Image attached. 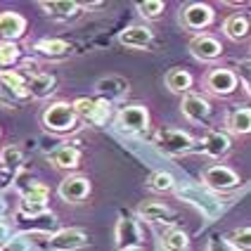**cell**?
I'll return each instance as SVG.
<instances>
[{
    "label": "cell",
    "mask_w": 251,
    "mask_h": 251,
    "mask_svg": "<svg viewBox=\"0 0 251 251\" xmlns=\"http://www.w3.org/2000/svg\"><path fill=\"white\" fill-rule=\"evenodd\" d=\"M176 195L178 199L187 201L190 206H195L206 221H218L223 213V201L213 192H209L204 185H180L176 187Z\"/></svg>",
    "instance_id": "1"
},
{
    "label": "cell",
    "mask_w": 251,
    "mask_h": 251,
    "mask_svg": "<svg viewBox=\"0 0 251 251\" xmlns=\"http://www.w3.org/2000/svg\"><path fill=\"white\" fill-rule=\"evenodd\" d=\"M41 124L48 133L64 135V133H74L78 128V116L69 102H52L43 109Z\"/></svg>",
    "instance_id": "2"
},
{
    "label": "cell",
    "mask_w": 251,
    "mask_h": 251,
    "mask_svg": "<svg viewBox=\"0 0 251 251\" xmlns=\"http://www.w3.org/2000/svg\"><path fill=\"white\" fill-rule=\"evenodd\" d=\"M154 147L164 156H185V154L195 152L197 140L178 128H159L154 133Z\"/></svg>",
    "instance_id": "3"
},
{
    "label": "cell",
    "mask_w": 251,
    "mask_h": 251,
    "mask_svg": "<svg viewBox=\"0 0 251 251\" xmlns=\"http://www.w3.org/2000/svg\"><path fill=\"white\" fill-rule=\"evenodd\" d=\"M48 201H50V190L43 182H28L22 190V201L19 209L14 213V218H31L38 216L43 211H48Z\"/></svg>",
    "instance_id": "4"
},
{
    "label": "cell",
    "mask_w": 251,
    "mask_h": 251,
    "mask_svg": "<svg viewBox=\"0 0 251 251\" xmlns=\"http://www.w3.org/2000/svg\"><path fill=\"white\" fill-rule=\"evenodd\" d=\"M116 128L126 135H138L150 128V112L145 104H126L116 114Z\"/></svg>",
    "instance_id": "5"
},
{
    "label": "cell",
    "mask_w": 251,
    "mask_h": 251,
    "mask_svg": "<svg viewBox=\"0 0 251 251\" xmlns=\"http://www.w3.org/2000/svg\"><path fill=\"white\" fill-rule=\"evenodd\" d=\"M239 176L232 171L230 166H223V164H213V166L204 168L201 171V185L209 190V192H230L239 187Z\"/></svg>",
    "instance_id": "6"
},
{
    "label": "cell",
    "mask_w": 251,
    "mask_h": 251,
    "mask_svg": "<svg viewBox=\"0 0 251 251\" xmlns=\"http://www.w3.org/2000/svg\"><path fill=\"white\" fill-rule=\"evenodd\" d=\"M213 7L206 2H187L180 7V24L185 31H204L213 24Z\"/></svg>",
    "instance_id": "7"
},
{
    "label": "cell",
    "mask_w": 251,
    "mask_h": 251,
    "mask_svg": "<svg viewBox=\"0 0 251 251\" xmlns=\"http://www.w3.org/2000/svg\"><path fill=\"white\" fill-rule=\"evenodd\" d=\"M239 85V76L232 69H211L204 78V88L216 98H230Z\"/></svg>",
    "instance_id": "8"
},
{
    "label": "cell",
    "mask_w": 251,
    "mask_h": 251,
    "mask_svg": "<svg viewBox=\"0 0 251 251\" xmlns=\"http://www.w3.org/2000/svg\"><path fill=\"white\" fill-rule=\"evenodd\" d=\"M230 150H232V140L225 130H209L195 147V152H201L209 159H223L230 154Z\"/></svg>",
    "instance_id": "9"
},
{
    "label": "cell",
    "mask_w": 251,
    "mask_h": 251,
    "mask_svg": "<svg viewBox=\"0 0 251 251\" xmlns=\"http://www.w3.org/2000/svg\"><path fill=\"white\" fill-rule=\"evenodd\" d=\"M83 247H88V235L78 227L57 230L55 235H50V239H48V249L50 251H78Z\"/></svg>",
    "instance_id": "10"
},
{
    "label": "cell",
    "mask_w": 251,
    "mask_h": 251,
    "mask_svg": "<svg viewBox=\"0 0 251 251\" xmlns=\"http://www.w3.org/2000/svg\"><path fill=\"white\" fill-rule=\"evenodd\" d=\"M114 237H116V247H119V249H142V244H145L138 221L130 218V216H124V218L116 223Z\"/></svg>",
    "instance_id": "11"
},
{
    "label": "cell",
    "mask_w": 251,
    "mask_h": 251,
    "mask_svg": "<svg viewBox=\"0 0 251 251\" xmlns=\"http://www.w3.org/2000/svg\"><path fill=\"white\" fill-rule=\"evenodd\" d=\"M180 112L190 124H206L211 116V104L209 100L199 93H187L180 100Z\"/></svg>",
    "instance_id": "12"
},
{
    "label": "cell",
    "mask_w": 251,
    "mask_h": 251,
    "mask_svg": "<svg viewBox=\"0 0 251 251\" xmlns=\"http://www.w3.org/2000/svg\"><path fill=\"white\" fill-rule=\"evenodd\" d=\"M190 52L199 62H216L223 55V43L209 33H195L190 41Z\"/></svg>",
    "instance_id": "13"
},
{
    "label": "cell",
    "mask_w": 251,
    "mask_h": 251,
    "mask_svg": "<svg viewBox=\"0 0 251 251\" xmlns=\"http://www.w3.org/2000/svg\"><path fill=\"white\" fill-rule=\"evenodd\" d=\"M90 180L83 178V176H71V178H64V180L59 182V187H57V195L62 201H67V204H78V201H83L90 197Z\"/></svg>",
    "instance_id": "14"
},
{
    "label": "cell",
    "mask_w": 251,
    "mask_h": 251,
    "mask_svg": "<svg viewBox=\"0 0 251 251\" xmlns=\"http://www.w3.org/2000/svg\"><path fill=\"white\" fill-rule=\"evenodd\" d=\"M119 43L126 48H133V50H147L154 43V31L145 24H130L119 33Z\"/></svg>",
    "instance_id": "15"
},
{
    "label": "cell",
    "mask_w": 251,
    "mask_h": 251,
    "mask_svg": "<svg viewBox=\"0 0 251 251\" xmlns=\"http://www.w3.org/2000/svg\"><path fill=\"white\" fill-rule=\"evenodd\" d=\"M26 33V19L19 12H0V43H17Z\"/></svg>",
    "instance_id": "16"
},
{
    "label": "cell",
    "mask_w": 251,
    "mask_h": 251,
    "mask_svg": "<svg viewBox=\"0 0 251 251\" xmlns=\"http://www.w3.org/2000/svg\"><path fill=\"white\" fill-rule=\"evenodd\" d=\"M26 90H28V98L33 100L50 98L57 90V76L55 74H45V71L31 74V76H26Z\"/></svg>",
    "instance_id": "17"
},
{
    "label": "cell",
    "mask_w": 251,
    "mask_h": 251,
    "mask_svg": "<svg viewBox=\"0 0 251 251\" xmlns=\"http://www.w3.org/2000/svg\"><path fill=\"white\" fill-rule=\"evenodd\" d=\"M17 223H22L26 227V235L33 232H43V235H55L59 230V221L52 211H43L38 216H31V218H17Z\"/></svg>",
    "instance_id": "18"
},
{
    "label": "cell",
    "mask_w": 251,
    "mask_h": 251,
    "mask_svg": "<svg viewBox=\"0 0 251 251\" xmlns=\"http://www.w3.org/2000/svg\"><path fill=\"white\" fill-rule=\"evenodd\" d=\"M38 5H41V10L48 14V17L62 19V22L74 19V17L81 14V2H74V0H43Z\"/></svg>",
    "instance_id": "19"
},
{
    "label": "cell",
    "mask_w": 251,
    "mask_h": 251,
    "mask_svg": "<svg viewBox=\"0 0 251 251\" xmlns=\"http://www.w3.org/2000/svg\"><path fill=\"white\" fill-rule=\"evenodd\" d=\"M48 159L59 171H76L81 166V150L74 147V145H62V147H57L55 152L48 154Z\"/></svg>",
    "instance_id": "20"
},
{
    "label": "cell",
    "mask_w": 251,
    "mask_h": 251,
    "mask_svg": "<svg viewBox=\"0 0 251 251\" xmlns=\"http://www.w3.org/2000/svg\"><path fill=\"white\" fill-rule=\"evenodd\" d=\"M95 90H98L100 100H104V102L112 104L114 100H121L126 93H128V81H126V78H119V76H107V78L98 81Z\"/></svg>",
    "instance_id": "21"
},
{
    "label": "cell",
    "mask_w": 251,
    "mask_h": 251,
    "mask_svg": "<svg viewBox=\"0 0 251 251\" xmlns=\"http://www.w3.org/2000/svg\"><path fill=\"white\" fill-rule=\"evenodd\" d=\"M33 50L48 59H62V57H69L74 48L62 38H41V41L33 43Z\"/></svg>",
    "instance_id": "22"
},
{
    "label": "cell",
    "mask_w": 251,
    "mask_h": 251,
    "mask_svg": "<svg viewBox=\"0 0 251 251\" xmlns=\"http://www.w3.org/2000/svg\"><path fill=\"white\" fill-rule=\"evenodd\" d=\"M138 216L147 223H173V211L161 201H142L138 206Z\"/></svg>",
    "instance_id": "23"
},
{
    "label": "cell",
    "mask_w": 251,
    "mask_h": 251,
    "mask_svg": "<svg viewBox=\"0 0 251 251\" xmlns=\"http://www.w3.org/2000/svg\"><path fill=\"white\" fill-rule=\"evenodd\" d=\"M223 33L235 43L244 41L249 36V14H230L223 22Z\"/></svg>",
    "instance_id": "24"
},
{
    "label": "cell",
    "mask_w": 251,
    "mask_h": 251,
    "mask_svg": "<svg viewBox=\"0 0 251 251\" xmlns=\"http://www.w3.org/2000/svg\"><path fill=\"white\" fill-rule=\"evenodd\" d=\"M192 83H195L192 74L180 69V67H176V69H171L166 74V88L171 93H176V95H187V93H192Z\"/></svg>",
    "instance_id": "25"
},
{
    "label": "cell",
    "mask_w": 251,
    "mask_h": 251,
    "mask_svg": "<svg viewBox=\"0 0 251 251\" xmlns=\"http://www.w3.org/2000/svg\"><path fill=\"white\" fill-rule=\"evenodd\" d=\"M227 130L232 135H249L251 133V109L249 107H237L227 114Z\"/></svg>",
    "instance_id": "26"
},
{
    "label": "cell",
    "mask_w": 251,
    "mask_h": 251,
    "mask_svg": "<svg viewBox=\"0 0 251 251\" xmlns=\"http://www.w3.org/2000/svg\"><path fill=\"white\" fill-rule=\"evenodd\" d=\"M161 247L164 251H190V237L180 227H171L161 237Z\"/></svg>",
    "instance_id": "27"
},
{
    "label": "cell",
    "mask_w": 251,
    "mask_h": 251,
    "mask_svg": "<svg viewBox=\"0 0 251 251\" xmlns=\"http://www.w3.org/2000/svg\"><path fill=\"white\" fill-rule=\"evenodd\" d=\"M0 81L12 88L14 93L19 95L22 100H28V90H26V76L22 74L19 69H7V71H0Z\"/></svg>",
    "instance_id": "28"
},
{
    "label": "cell",
    "mask_w": 251,
    "mask_h": 251,
    "mask_svg": "<svg viewBox=\"0 0 251 251\" xmlns=\"http://www.w3.org/2000/svg\"><path fill=\"white\" fill-rule=\"evenodd\" d=\"M147 190H152L156 195H164V192H173L176 190V178L166 173V171H154L152 176L147 178Z\"/></svg>",
    "instance_id": "29"
},
{
    "label": "cell",
    "mask_w": 251,
    "mask_h": 251,
    "mask_svg": "<svg viewBox=\"0 0 251 251\" xmlns=\"http://www.w3.org/2000/svg\"><path fill=\"white\" fill-rule=\"evenodd\" d=\"M223 239L235 251H251V227H249V225H242V227L230 230Z\"/></svg>",
    "instance_id": "30"
},
{
    "label": "cell",
    "mask_w": 251,
    "mask_h": 251,
    "mask_svg": "<svg viewBox=\"0 0 251 251\" xmlns=\"http://www.w3.org/2000/svg\"><path fill=\"white\" fill-rule=\"evenodd\" d=\"M22 164H24V152H22V147H17V145L2 147V152H0V168H7V171L17 173V171L22 168Z\"/></svg>",
    "instance_id": "31"
},
{
    "label": "cell",
    "mask_w": 251,
    "mask_h": 251,
    "mask_svg": "<svg viewBox=\"0 0 251 251\" xmlns=\"http://www.w3.org/2000/svg\"><path fill=\"white\" fill-rule=\"evenodd\" d=\"M22 57V50L17 43H0V71H7L14 67Z\"/></svg>",
    "instance_id": "32"
},
{
    "label": "cell",
    "mask_w": 251,
    "mask_h": 251,
    "mask_svg": "<svg viewBox=\"0 0 251 251\" xmlns=\"http://www.w3.org/2000/svg\"><path fill=\"white\" fill-rule=\"evenodd\" d=\"M109 119H112V104L104 102V100H95V107H93V112L88 116V124L102 128V126H107Z\"/></svg>",
    "instance_id": "33"
},
{
    "label": "cell",
    "mask_w": 251,
    "mask_h": 251,
    "mask_svg": "<svg viewBox=\"0 0 251 251\" xmlns=\"http://www.w3.org/2000/svg\"><path fill=\"white\" fill-rule=\"evenodd\" d=\"M164 10H166V2L164 0H145V2H138V12L145 19H150V22L159 19L164 14Z\"/></svg>",
    "instance_id": "34"
},
{
    "label": "cell",
    "mask_w": 251,
    "mask_h": 251,
    "mask_svg": "<svg viewBox=\"0 0 251 251\" xmlns=\"http://www.w3.org/2000/svg\"><path fill=\"white\" fill-rule=\"evenodd\" d=\"M22 102H24V100L19 98L12 88H7V85L0 81V107H2V109H17Z\"/></svg>",
    "instance_id": "35"
},
{
    "label": "cell",
    "mask_w": 251,
    "mask_h": 251,
    "mask_svg": "<svg viewBox=\"0 0 251 251\" xmlns=\"http://www.w3.org/2000/svg\"><path fill=\"white\" fill-rule=\"evenodd\" d=\"M0 251H31V235H26V232H17V235L10 237V242H7Z\"/></svg>",
    "instance_id": "36"
},
{
    "label": "cell",
    "mask_w": 251,
    "mask_h": 251,
    "mask_svg": "<svg viewBox=\"0 0 251 251\" xmlns=\"http://www.w3.org/2000/svg\"><path fill=\"white\" fill-rule=\"evenodd\" d=\"M71 107H74V112H76V116H78V121H81V119L88 121V116H90L93 107H95V100L93 98H78V100L71 102Z\"/></svg>",
    "instance_id": "37"
},
{
    "label": "cell",
    "mask_w": 251,
    "mask_h": 251,
    "mask_svg": "<svg viewBox=\"0 0 251 251\" xmlns=\"http://www.w3.org/2000/svg\"><path fill=\"white\" fill-rule=\"evenodd\" d=\"M206 251H235L227 242H225L221 235H213V237L209 239V247H206Z\"/></svg>",
    "instance_id": "38"
},
{
    "label": "cell",
    "mask_w": 251,
    "mask_h": 251,
    "mask_svg": "<svg viewBox=\"0 0 251 251\" xmlns=\"http://www.w3.org/2000/svg\"><path fill=\"white\" fill-rule=\"evenodd\" d=\"M10 187H14V173L7 168H0V192L10 190Z\"/></svg>",
    "instance_id": "39"
},
{
    "label": "cell",
    "mask_w": 251,
    "mask_h": 251,
    "mask_svg": "<svg viewBox=\"0 0 251 251\" xmlns=\"http://www.w3.org/2000/svg\"><path fill=\"white\" fill-rule=\"evenodd\" d=\"M10 237H12V227H10V223H5V221L0 218V249L10 242Z\"/></svg>",
    "instance_id": "40"
},
{
    "label": "cell",
    "mask_w": 251,
    "mask_h": 251,
    "mask_svg": "<svg viewBox=\"0 0 251 251\" xmlns=\"http://www.w3.org/2000/svg\"><path fill=\"white\" fill-rule=\"evenodd\" d=\"M5 211H7V201H5V197L0 195V218L5 216Z\"/></svg>",
    "instance_id": "41"
},
{
    "label": "cell",
    "mask_w": 251,
    "mask_h": 251,
    "mask_svg": "<svg viewBox=\"0 0 251 251\" xmlns=\"http://www.w3.org/2000/svg\"><path fill=\"white\" fill-rule=\"evenodd\" d=\"M119 251H140V249H119Z\"/></svg>",
    "instance_id": "42"
}]
</instances>
